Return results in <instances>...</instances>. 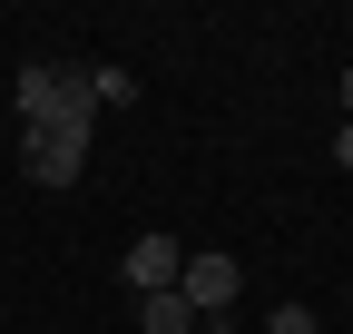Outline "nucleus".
I'll return each instance as SVG.
<instances>
[{
  "instance_id": "obj_8",
  "label": "nucleus",
  "mask_w": 353,
  "mask_h": 334,
  "mask_svg": "<svg viewBox=\"0 0 353 334\" xmlns=\"http://www.w3.org/2000/svg\"><path fill=\"white\" fill-rule=\"evenodd\" d=\"M334 167L353 177V118H334Z\"/></svg>"
},
{
  "instance_id": "obj_2",
  "label": "nucleus",
  "mask_w": 353,
  "mask_h": 334,
  "mask_svg": "<svg viewBox=\"0 0 353 334\" xmlns=\"http://www.w3.org/2000/svg\"><path fill=\"white\" fill-rule=\"evenodd\" d=\"M176 275H187L176 236H138V246L118 256V285H128V295H176Z\"/></svg>"
},
{
  "instance_id": "obj_1",
  "label": "nucleus",
  "mask_w": 353,
  "mask_h": 334,
  "mask_svg": "<svg viewBox=\"0 0 353 334\" xmlns=\"http://www.w3.org/2000/svg\"><path fill=\"white\" fill-rule=\"evenodd\" d=\"M10 108H20L30 138H69V148H88V128H99V89H88V69H50V59L20 69Z\"/></svg>"
},
{
  "instance_id": "obj_7",
  "label": "nucleus",
  "mask_w": 353,
  "mask_h": 334,
  "mask_svg": "<svg viewBox=\"0 0 353 334\" xmlns=\"http://www.w3.org/2000/svg\"><path fill=\"white\" fill-rule=\"evenodd\" d=\"M265 334H314V315H304V305H275V315H265Z\"/></svg>"
},
{
  "instance_id": "obj_5",
  "label": "nucleus",
  "mask_w": 353,
  "mask_h": 334,
  "mask_svg": "<svg viewBox=\"0 0 353 334\" xmlns=\"http://www.w3.org/2000/svg\"><path fill=\"white\" fill-rule=\"evenodd\" d=\"M138 334H196V305L187 295H138Z\"/></svg>"
},
{
  "instance_id": "obj_9",
  "label": "nucleus",
  "mask_w": 353,
  "mask_h": 334,
  "mask_svg": "<svg viewBox=\"0 0 353 334\" xmlns=\"http://www.w3.org/2000/svg\"><path fill=\"white\" fill-rule=\"evenodd\" d=\"M343 118H353V69H343Z\"/></svg>"
},
{
  "instance_id": "obj_4",
  "label": "nucleus",
  "mask_w": 353,
  "mask_h": 334,
  "mask_svg": "<svg viewBox=\"0 0 353 334\" xmlns=\"http://www.w3.org/2000/svg\"><path fill=\"white\" fill-rule=\"evenodd\" d=\"M20 167H30V187H79L88 148H69V138H30V128H20Z\"/></svg>"
},
{
  "instance_id": "obj_3",
  "label": "nucleus",
  "mask_w": 353,
  "mask_h": 334,
  "mask_svg": "<svg viewBox=\"0 0 353 334\" xmlns=\"http://www.w3.org/2000/svg\"><path fill=\"white\" fill-rule=\"evenodd\" d=\"M236 285H245V266H236V256H187V275H176V295L196 305V324H216V315L236 305Z\"/></svg>"
},
{
  "instance_id": "obj_6",
  "label": "nucleus",
  "mask_w": 353,
  "mask_h": 334,
  "mask_svg": "<svg viewBox=\"0 0 353 334\" xmlns=\"http://www.w3.org/2000/svg\"><path fill=\"white\" fill-rule=\"evenodd\" d=\"M88 89H99V108H138V69L108 59V69H88Z\"/></svg>"
}]
</instances>
